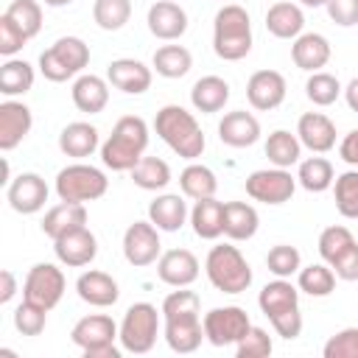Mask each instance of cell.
<instances>
[{
	"mask_svg": "<svg viewBox=\"0 0 358 358\" xmlns=\"http://www.w3.org/2000/svg\"><path fill=\"white\" fill-rule=\"evenodd\" d=\"M201 299L196 291L179 288L162 299V319H165V341L173 352L187 355L201 347L204 322H201Z\"/></svg>",
	"mask_w": 358,
	"mask_h": 358,
	"instance_id": "1",
	"label": "cell"
},
{
	"mask_svg": "<svg viewBox=\"0 0 358 358\" xmlns=\"http://www.w3.org/2000/svg\"><path fill=\"white\" fill-rule=\"evenodd\" d=\"M154 129H157L159 140L182 159H196L204 154V145H207L204 131H201L199 120L193 117V112H187L185 106H179V103L162 106L154 117Z\"/></svg>",
	"mask_w": 358,
	"mask_h": 358,
	"instance_id": "2",
	"label": "cell"
},
{
	"mask_svg": "<svg viewBox=\"0 0 358 358\" xmlns=\"http://www.w3.org/2000/svg\"><path fill=\"white\" fill-rule=\"evenodd\" d=\"M148 148V123L140 115H123L106 143L101 145V159L112 171H131Z\"/></svg>",
	"mask_w": 358,
	"mask_h": 358,
	"instance_id": "3",
	"label": "cell"
},
{
	"mask_svg": "<svg viewBox=\"0 0 358 358\" xmlns=\"http://www.w3.org/2000/svg\"><path fill=\"white\" fill-rule=\"evenodd\" d=\"M257 305L263 316L271 322L274 333L282 338H296L302 333V313H299V288L288 282V277H277L263 285Z\"/></svg>",
	"mask_w": 358,
	"mask_h": 358,
	"instance_id": "4",
	"label": "cell"
},
{
	"mask_svg": "<svg viewBox=\"0 0 358 358\" xmlns=\"http://www.w3.org/2000/svg\"><path fill=\"white\" fill-rule=\"evenodd\" d=\"M213 50L224 62H238L252 50V20L243 6L227 3L218 8L213 22Z\"/></svg>",
	"mask_w": 358,
	"mask_h": 358,
	"instance_id": "5",
	"label": "cell"
},
{
	"mask_svg": "<svg viewBox=\"0 0 358 358\" xmlns=\"http://www.w3.org/2000/svg\"><path fill=\"white\" fill-rule=\"evenodd\" d=\"M207 280L221 294H243L252 285V266L232 243H218L210 249L204 260Z\"/></svg>",
	"mask_w": 358,
	"mask_h": 358,
	"instance_id": "6",
	"label": "cell"
},
{
	"mask_svg": "<svg viewBox=\"0 0 358 358\" xmlns=\"http://www.w3.org/2000/svg\"><path fill=\"white\" fill-rule=\"evenodd\" d=\"M117 336L120 327L106 313H90L78 319L70 330V338L84 352V358H120V350L115 347Z\"/></svg>",
	"mask_w": 358,
	"mask_h": 358,
	"instance_id": "7",
	"label": "cell"
},
{
	"mask_svg": "<svg viewBox=\"0 0 358 358\" xmlns=\"http://www.w3.org/2000/svg\"><path fill=\"white\" fill-rule=\"evenodd\" d=\"M90 64V45L78 36H62L39 56V73L48 81H67Z\"/></svg>",
	"mask_w": 358,
	"mask_h": 358,
	"instance_id": "8",
	"label": "cell"
},
{
	"mask_svg": "<svg viewBox=\"0 0 358 358\" xmlns=\"http://www.w3.org/2000/svg\"><path fill=\"white\" fill-rule=\"evenodd\" d=\"M109 187V179L101 168L95 165H87V162H73L67 168H62L56 173V196L59 201H78V204H87V201H95L106 193Z\"/></svg>",
	"mask_w": 358,
	"mask_h": 358,
	"instance_id": "9",
	"label": "cell"
},
{
	"mask_svg": "<svg viewBox=\"0 0 358 358\" xmlns=\"http://www.w3.org/2000/svg\"><path fill=\"white\" fill-rule=\"evenodd\" d=\"M162 313V310H159ZM159 313L151 302H134L120 322V347L134 355H145L157 344L159 333Z\"/></svg>",
	"mask_w": 358,
	"mask_h": 358,
	"instance_id": "10",
	"label": "cell"
},
{
	"mask_svg": "<svg viewBox=\"0 0 358 358\" xmlns=\"http://www.w3.org/2000/svg\"><path fill=\"white\" fill-rule=\"evenodd\" d=\"M204 338L213 344V347H227V344H238L252 322H249V313L238 305H224V308H213L204 313Z\"/></svg>",
	"mask_w": 358,
	"mask_h": 358,
	"instance_id": "11",
	"label": "cell"
},
{
	"mask_svg": "<svg viewBox=\"0 0 358 358\" xmlns=\"http://www.w3.org/2000/svg\"><path fill=\"white\" fill-rule=\"evenodd\" d=\"M296 190V176L288 168H263L246 176V196L263 204H285Z\"/></svg>",
	"mask_w": 358,
	"mask_h": 358,
	"instance_id": "12",
	"label": "cell"
},
{
	"mask_svg": "<svg viewBox=\"0 0 358 358\" xmlns=\"http://www.w3.org/2000/svg\"><path fill=\"white\" fill-rule=\"evenodd\" d=\"M64 271L53 263H36L31 266V271L25 274V282H22V299H31L42 308H56L62 294H64Z\"/></svg>",
	"mask_w": 358,
	"mask_h": 358,
	"instance_id": "13",
	"label": "cell"
},
{
	"mask_svg": "<svg viewBox=\"0 0 358 358\" xmlns=\"http://www.w3.org/2000/svg\"><path fill=\"white\" fill-rule=\"evenodd\" d=\"M159 249H162L159 229L151 221H134L123 232V257L137 268H145V266L157 263Z\"/></svg>",
	"mask_w": 358,
	"mask_h": 358,
	"instance_id": "14",
	"label": "cell"
},
{
	"mask_svg": "<svg viewBox=\"0 0 358 358\" xmlns=\"http://www.w3.org/2000/svg\"><path fill=\"white\" fill-rule=\"evenodd\" d=\"M6 199L11 204L14 213H22V215H34L45 207L48 201V185L39 173H20L17 179L8 182L6 187Z\"/></svg>",
	"mask_w": 358,
	"mask_h": 358,
	"instance_id": "15",
	"label": "cell"
},
{
	"mask_svg": "<svg viewBox=\"0 0 358 358\" xmlns=\"http://www.w3.org/2000/svg\"><path fill=\"white\" fill-rule=\"evenodd\" d=\"M53 252L59 257L62 266L67 268H81V266H90L98 255V238L87 229V227H78V229H70L67 235L56 238L53 241Z\"/></svg>",
	"mask_w": 358,
	"mask_h": 358,
	"instance_id": "16",
	"label": "cell"
},
{
	"mask_svg": "<svg viewBox=\"0 0 358 358\" xmlns=\"http://www.w3.org/2000/svg\"><path fill=\"white\" fill-rule=\"evenodd\" d=\"M285 92H288L285 76L277 70H257L246 81V98H249L252 109H257V112L277 109L285 101Z\"/></svg>",
	"mask_w": 358,
	"mask_h": 358,
	"instance_id": "17",
	"label": "cell"
},
{
	"mask_svg": "<svg viewBox=\"0 0 358 358\" xmlns=\"http://www.w3.org/2000/svg\"><path fill=\"white\" fill-rule=\"evenodd\" d=\"M157 277L171 288H185L199 277V257L190 249H168L157 260Z\"/></svg>",
	"mask_w": 358,
	"mask_h": 358,
	"instance_id": "18",
	"label": "cell"
},
{
	"mask_svg": "<svg viewBox=\"0 0 358 358\" xmlns=\"http://www.w3.org/2000/svg\"><path fill=\"white\" fill-rule=\"evenodd\" d=\"M145 22H148V31L162 42H173L187 31V14L173 0H157L148 8Z\"/></svg>",
	"mask_w": 358,
	"mask_h": 358,
	"instance_id": "19",
	"label": "cell"
},
{
	"mask_svg": "<svg viewBox=\"0 0 358 358\" xmlns=\"http://www.w3.org/2000/svg\"><path fill=\"white\" fill-rule=\"evenodd\" d=\"M34 126V115L22 101H3L0 103V148H17Z\"/></svg>",
	"mask_w": 358,
	"mask_h": 358,
	"instance_id": "20",
	"label": "cell"
},
{
	"mask_svg": "<svg viewBox=\"0 0 358 358\" xmlns=\"http://www.w3.org/2000/svg\"><path fill=\"white\" fill-rule=\"evenodd\" d=\"M218 140L229 148H249L260 140V123L252 112L246 109H235L227 112L218 123Z\"/></svg>",
	"mask_w": 358,
	"mask_h": 358,
	"instance_id": "21",
	"label": "cell"
},
{
	"mask_svg": "<svg viewBox=\"0 0 358 358\" xmlns=\"http://www.w3.org/2000/svg\"><path fill=\"white\" fill-rule=\"evenodd\" d=\"M151 67L137 59H115L106 67V81L126 95H143L151 87Z\"/></svg>",
	"mask_w": 358,
	"mask_h": 358,
	"instance_id": "22",
	"label": "cell"
},
{
	"mask_svg": "<svg viewBox=\"0 0 358 358\" xmlns=\"http://www.w3.org/2000/svg\"><path fill=\"white\" fill-rule=\"evenodd\" d=\"M76 294L81 302L87 305H95V308H109L117 302L120 296V288H117V280L106 271H98V268H90L84 271L78 280H76Z\"/></svg>",
	"mask_w": 358,
	"mask_h": 358,
	"instance_id": "23",
	"label": "cell"
},
{
	"mask_svg": "<svg viewBox=\"0 0 358 358\" xmlns=\"http://www.w3.org/2000/svg\"><path fill=\"white\" fill-rule=\"evenodd\" d=\"M296 137L313 154H327L336 145V123L322 112H305L296 123Z\"/></svg>",
	"mask_w": 358,
	"mask_h": 358,
	"instance_id": "24",
	"label": "cell"
},
{
	"mask_svg": "<svg viewBox=\"0 0 358 358\" xmlns=\"http://www.w3.org/2000/svg\"><path fill=\"white\" fill-rule=\"evenodd\" d=\"M330 42H327V36H322V34H316V31H310V34H299L296 39H294V45H291V59H294V64L299 67V70H305V73H316V70H322L327 62H330Z\"/></svg>",
	"mask_w": 358,
	"mask_h": 358,
	"instance_id": "25",
	"label": "cell"
},
{
	"mask_svg": "<svg viewBox=\"0 0 358 358\" xmlns=\"http://www.w3.org/2000/svg\"><path fill=\"white\" fill-rule=\"evenodd\" d=\"M73 103L78 112H87V115H98L106 109L109 103V84L101 78V76H92V73H84L73 81Z\"/></svg>",
	"mask_w": 358,
	"mask_h": 358,
	"instance_id": "26",
	"label": "cell"
},
{
	"mask_svg": "<svg viewBox=\"0 0 358 358\" xmlns=\"http://www.w3.org/2000/svg\"><path fill=\"white\" fill-rule=\"evenodd\" d=\"M148 221L159 232H176L187 221V204L179 193H162L148 204Z\"/></svg>",
	"mask_w": 358,
	"mask_h": 358,
	"instance_id": "27",
	"label": "cell"
},
{
	"mask_svg": "<svg viewBox=\"0 0 358 358\" xmlns=\"http://www.w3.org/2000/svg\"><path fill=\"white\" fill-rule=\"evenodd\" d=\"M78 227H87V207L78 204V201H59L42 218V232L50 241H56V238H62V235H67L70 229H78Z\"/></svg>",
	"mask_w": 358,
	"mask_h": 358,
	"instance_id": "28",
	"label": "cell"
},
{
	"mask_svg": "<svg viewBox=\"0 0 358 358\" xmlns=\"http://www.w3.org/2000/svg\"><path fill=\"white\" fill-rule=\"evenodd\" d=\"M266 28L271 36L277 39H296L305 28V14L296 3L291 0H280L274 6H268L266 11Z\"/></svg>",
	"mask_w": 358,
	"mask_h": 358,
	"instance_id": "29",
	"label": "cell"
},
{
	"mask_svg": "<svg viewBox=\"0 0 358 358\" xmlns=\"http://www.w3.org/2000/svg\"><path fill=\"white\" fill-rule=\"evenodd\" d=\"M101 145L98 140V129L87 120H76V123H67L59 134V148L62 154L67 157H76V159H84V157H92L95 148Z\"/></svg>",
	"mask_w": 358,
	"mask_h": 358,
	"instance_id": "30",
	"label": "cell"
},
{
	"mask_svg": "<svg viewBox=\"0 0 358 358\" xmlns=\"http://www.w3.org/2000/svg\"><path fill=\"white\" fill-rule=\"evenodd\" d=\"M190 224H193L196 238L215 241L218 235H224V201H218L215 196L199 199L190 210Z\"/></svg>",
	"mask_w": 358,
	"mask_h": 358,
	"instance_id": "31",
	"label": "cell"
},
{
	"mask_svg": "<svg viewBox=\"0 0 358 358\" xmlns=\"http://www.w3.org/2000/svg\"><path fill=\"white\" fill-rule=\"evenodd\" d=\"M260 227V215L246 201H224V235L229 241H249Z\"/></svg>",
	"mask_w": 358,
	"mask_h": 358,
	"instance_id": "32",
	"label": "cell"
},
{
	"mask_svg": "<svg viewBox=\"0 0 358 358\" xmlns=\"http://www.w3.org/2000/svg\"><path fill=\"white\" fill-rule=\"evenodd\" d=\"M227 101H229V84L221 76H201L190 90V103L204 115L221 112Z\"/></svg>",
	"mask_w": 358,
	"mask_h": 358,
	"instance_id": "33",
	"label": "cell"
},
{
	"mask_svg": "<svg viewBox=\"0 0 358 358\" xmlns=\"http://www.w3.org/2000/svg\"><path fill=\"white\" fill-rule=\"evenodd\" d=\"M151 67L157 70V76L162 78H182L190 73L193 67V56L185 45H162L154 50V59H151Z\"/></svg>",
	"mask_w": 358,
	"mask_h": 358,
	"instance_id": "34",
	"label": "cell"
},
{
	"mask_svg": "<svg viewBox=\"0 0 358 358\" xmlns=\"http://www.w3.org/2000/svg\"><path fill=\"white\" fill-rule=\"evenodd\" d=\"M299 154H302V143L296 134H291L288 129H277L268 134L266 140V157L274 168H291L299 162Z\"/></svg>",
	"mask_w": 358,
	"mask_h": 358,
	"instance_id": "35",
	"label": "cell"
},
{
	"mask_svg": "<svg viewBox=\"0 0 358 358\" xmlns=\"http://www.w3.org/2000/svg\"><path fill=\"white\" fill-rule=\"evenodd\" d=\"M179 187H182V193H185L187 199L199 201V199H210V196H215V190H218V179H215V173H213L207 165H201V162H190V165L179 173Z\"/></svg>",
	"mask_w": 358,
	"mask_h": 358,
	"instance_id": "36",
	"label": "cell"
},
{
	"mask_svg": "<svg viewBox=\"0 0 358 358\" xmlns=\"http://www.w3.org/2000/svg\"><path fill=\"white\" fill-rule=\"evenodd\" d=\"M296 182L308 193H324L336 182V173H333L330 159H324V157H308V159H302L299 162V171H296Z\"/></svg>",
	"mask_w": 358,
	"mask_h": 358,
	"instance_id": "37",
	"label": "cell"
},
{
	"mask_svg": "<svg viewBox=\"0 0 358 358\" xmlns=\"http://www.w3.org/2000/svg\"><path fill=\"white\" fill-rule=\"evenodd\" d=\"M34 87V67L25 59H6L0 67V92L14 98V95H25Z\"/></svg>",
	"mask_w": 358,
	"mask_h": 358,
	"instance_id": "38",
	"label": "cell"
},
{
	"mask_svg": "<svg viewBox=\"0 0 358 358\" xmlns=\"http://www.w3.org/2000/svg\"><path fill=\"white\" fill-rule=\"evenodd\" d=\"M129 173H131V182L143 190H162L171 182V165L159 157H143Z\"/></svg>",
	"mask_w": 358,
	"mask_h": 358,
	"instance_id": "39",
	"label": "cell"
},
{
	"mask_svg": "<svg viewBox=\"0 0 358 358\" xmlns=\"http://www.w3.org/2000/svg\"><path fill=\"white\" fill-rule=\"evenodd\" d=\"M299 291H305L308 296H330L336 288V271L327 263H310L305 268H299Z\"/></svg>",
	"mask_w": 358,
	"mask_h": 358,
	"instance_id": "40",
	"label": "cell"
},
{
	"mask_svg": "<svg viewBox=\"0 0 358 358\" xmlns=\"http://www.w3.org/2000/svg\"><path fill=\"white\" fill-rule=\"evenodd\" d=\"M3 14H6L28 39H34V36L42 31V6H39V0H11Z\"/></svg>",
	"mask_w": 358,
	"mask_h": 358,
	"instance_id": "41",
	"label": "cell"
},
{
	"mask_svg": "<svg viewBox=\"0 0 358 358\" xmlns=\"http://www.w3.org/2000/svg\"><path fill=\"white\" fill-rule=\"evenodd\" d=\"M131 17V0H95L92 20L101 31H120Z\"/></svg>",
	"mask_w": 358,
	"mask_h": 358,
	"instance_id": "42",
	"label": "cell"
},
{
	"mask_svg": "<svg viewBox=\"0 0 358 358\" xmlns=\"http://www.w3.org/2000/svg\"><path fill=\"white\" fill-rule=\"evenodd\" d=\"M333 199H336V210L344 218H358V168L344 171V173L336 176Z\"/></svg>",
	"mask_w": 358,
	"mask_h": 358,
	"instance_id": "43",
	"label": "cell"
},
{
	"mask_svg": "<svg viewBox=\"0 0 358 358\" xmlns=\"http://www.w3.org/2000/svg\"><path fill=\"white\" fill-rule=\"evenodd\" d=\"M341 92H344V87L338 84V78H336L333 73L316 70V73H310V78L305 81V95H308V101L316 103V106H330V103H336Z\"/></svg>",
	"mask_w": 358,
	"mask_h": 358,
	"instance_id": "44",
	"label": "cell"
},
{
	"mask_svg": "<svg viewBox=\"0 0 358 358\" xmlns=\"http://www.w3.org/2000/svg\"><path fill=\"white\" fill-rule=\"evenodd\" d=\"M266 266H268V271H271L274 277H291V274H299V268H302V255H299V249L291 246V243H277V246L268 249Z\"/></svg>",
	"mask_w": 358,
	"mask_h": 358,
	"instance_id": "45",
	"label": "cell"
},
{
	"mask_svg": "<svg viewBox=\"0 0 358 358\" xmlns=\"http://www.w3.org/2000/svg\"><path fill=\"white\" fill-rule=\"evenodd\" d=\"M352 243H355V235H352L347 227L333 224V227L322 229V235H319V255H322L324 263H333V260H336L344 249H350Z\"/></svg>",
	"mask_w": 358,
	"mask_h": 358,
	"instance_id": "46",
	"label": "cell"
},
{
	"mask_svg": "<svg viewBox=\"0 0 358 358\" xmlns=\"http://www.w3.org/2000/svg\"><path fill=\"white\" fill-rule=\"evenodd\" d=\"M48 324V308L31 302V299H22V305H17L14 310V327L22 333V336H39Z\"/></svg>",
	"mask_w": 358,
	"mask_h": 358,
	"instance_id": "47",
	"label": "cell"
},
{
	"mask_svg": "<svg viewBox=\"0 0 358 358\" xmlns=\"http://www.w3.org/2000/svg\"><path fill=\"white\" fill-rule=\"evenodd\" d=\"M274 344H271V336L263 330V327H249V333L235 344V355L238 358H266L271 355Z\"/></svg>",
	"mask_w": 358,
	"mask_h": 358,
	"instance_id": "48",
	"label": "cell"
},
{
	"mask_svg": "<svg viewBox=\"0 0 358 358\" xmlns=\"http://www.w3.org/2000/svg\"><path fill=\"white\" fill-rule=\"evenodd\" d=\"M324 358H358V327H344L324 344Z\"/></svg>",
	"mask_w": 358,
	"mask_h": 358,
	"instance_id": "49",
	"label": "cell"
},
{
	"mask_svg": "<svg viewBox=\"0 0 358 358\" xmlns=\"http://www.w3.org/2000/svg\"><path fill=\"white\" fill-rule=\"evenodd\" d=\"M25 42H28V36L3 14V17H0V53H3L6 59H11L14 53H20V50L25 48Z\"/></svg>",
	"mask_w": 358,
	"mask_h": 358,
	"instance_id": "50",
	"label": "cell"
},
{
	"mask_svg": "<svg viewBox=\"0 0 358 358\" xmlns=\"http://www.w3.org/2000/svg\"><path fill=\"white\" fill-rule=\"evenodd\" d=\"M324 8L336 25H341V28L358 25V0H327Z\"/></svg>",
	"mask_w": 358,
	"mask_h": 358,
	"instance_id": "51",
	"label": "cell"
},
{
	"mask_svg": "<svg viewBox=\"0 0 358 358\" xmlns=\"http://www.w3.org/2000/svg\"><path fill=\"white\" fill-rule=\"evenodd\" d=\"M333 271H336V277L338 280H347V282H352V280H358V241L350 246V249H344L333 263H327Z\"/></svg>",
	"mask_w": 358,
	"mask_h": 358,
	"instance_id": "52",
	"label": "cell"
},
{
	"mask_svg": "<svg viewBox=\"0 0 358 358\" xmlns=\"http://www.w3.org/2000/svg\"><path fill=\"white\" fill-rule=\"evenodd\" d=\"M338 157H341L347 165L358 168V129H352V131L344 134V140L338 143Z\"/></svg>",
	"mask_w": 358,
	"mask_h": 358,
	"instance_id": "53",
	"label": "cell"
},
{
	"mask_svg": "<svg viewBox=\"0 0 358 358\" xmlns=\"http://www.w3.org/2000/svg\"><path fill=\"white\" fill-rule=\"evenodd\" d=\"M14 294H17V280H14V274L8 268H3L0 271V305L11 302Z\"/></svg>",
	"mask_w": 358,
	"mask_h": 358,
	"instance_id": "54",
	"label": "cell"
},
{
	"mask_svg": "<svg viewBox=\"0 0 358 358\" xmlns=\"http://www.w3.org/2000/svg\"><path fill=\"white\" fill-rule=\"evenodd\" d=\"M344 101H347V106H350L352 112H358V76L344 87Z\"/></svg>",
	"mask_w": 358,
	"mask_h": 358,
	"instance_id": "55",
	"label": "cell"
},
{
	"mask_svg": "<svg viewBox=\"0 0 358 358\" xmlns=\"http://www.w3.org/2000/svg\"><path fill=\"white\" fill-rule=\"evenodd\" d=\"M45 6H50V8H62V6H70L73 0H42Z\"/></svg>",
	"mask_w": 358,
	"mask_h": 358,
	"instance_id": "56",
	"label": "cell"
},
{
	"mask_svg": "<svg viewBox=\"0 0 358 358\" xmlns=\"http://www.w3.org/2000/svg\"><path fill=\"white\" fill-rule=\"evenodd\" d=\"M302 6H308V8H319V6H327V0H299Z\"/></svg>",
	"mask_w": 358,
	"mask_h": 358,
	"instance_id": "57",
	"label": "cell"
}]
</instances>
